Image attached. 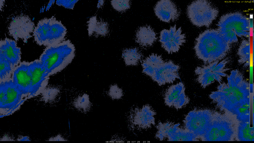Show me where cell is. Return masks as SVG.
<instances>
[{
	"label": "cell",
	"instance_id": "1",
	"mask_svg": "<svg viewBox=\"0 0 254 143\" xmlns=\"http://www.w3.org/2000/svg\"><path fill=\"white\" fill-rule=\"evenodd\" d=\"M227 82H221L209 96L222 109L232 113L238 107L250 103L249 83L237 69L227 76Z\"/></svg>",
	"mask_w": 254,
	"mask_h": 143
},
{
	"label": "cell",
	"instance_id": "2",
	"mask_svg": "<svg viewBox=\"0 0 254 143\" xmlns=\"http://www.w3.org/2000/svg\"><path fill=\"white\" fill-rule=\"evenodd\" d=\"M194 48L197 57L207 64L223 59L230 50V44L217 30L209 29L196 38Z\"/></svg>",
	"mask_w": 254,
	"mask_h": 143
},
{
	"label": "cell",
	"instance_id": "3",
	"mask_svg": "<svg viewBox=\"0 0 254 143\" xmlns=\"http://www.w3.org/2000/svg\"><path fill=\"white\" fill-rule=\"evenodd\" d=\"M75 49L69 40L46 47L40 56L39 61L49 76L60 72L72 61Z\"/></svg>",
	"mask_w": 254,
	"mask_h": 143
},
{
	"label": "cell",
	"instance_id": "4",
	"mask_svg": "<svg viewBox=\"0 0 254 143\" xmlns=\"http://www.w3.org/2000/svg\"><path fill=\"white\" fill-rule=\"evenodd\" d=\"M217 26V30L230 44L237 42L238 37H248L249 36V19L240 12L229 13L222 16Z\"/></svg>",
	"mask_w": 254,
	"mask_h": 143
},
{
	"label": "cell",
	"instance_id": "5",
	"mask_svg": "<svg viewBox=\"0 0 254 143\" xmlns=\"http://www.w3.org/2000/svg\"><path fill=\"white\" fill-rule=\"evenodd\" d=\"M67 29L61 22L54 16L39 20L33 33L34 41L40 46L46 47L65 40Z\"/></svg>",
	"mask_w": 254,
	"mask_h": 143
},
{
	"label": "cell",
	"instance_id": "6",
	"mask_svg": "<svg viewBox=\"0 0 254 143\" xmlns=\"http://www.w3.org/2000/svg\"><path fill=\"white\" fill-rule=\"evenodd\" d=\"M219 113L204 136L203 141H227L236 137L239 123L238 119Z\"/></svg>",
	"mask_w": 254,
	"mask_h": 143
},
{
	"label": "cell",
	"instance_id": "7",
	"mask_svg": "<svg viewBox=\"0 0 254 143\" xmlns=\"http://www.w3.org/2000/svg\"><path fill=\"white\" fill-rule=\"evenodd\" d=\"M217 112L210 110L196 109L189 112L183 120L184 127L202 141L212 124Z\"/></svg>",
	"mask_w": 254,
	"mask_h": 143
},
{
	"label": "cell",
	"instance_id": "8",
	"mask_svg": "<svg viewBox=\"0 0 254 143\" xmlns=\"http://www.w3.org/2000/svg\"><path fill=\"white\" fill-rule=\"evenodd\" d=\"M218 9L206 0L193 1L188 6L187 14L190 21L199 27H209L217 18Z\"/></svg>",
	"mask_w": 254,
	"mask_h": 143
},
{
	"label": "cell",
	"instance_id": "9",
	"mask_svg": "<svg viewBox=\"0 0 254 143\" xmlns=\"http://www.w3.org/2000/svg\"><path fill=\"white\" fill-rule=\"evenodd\" d=\"M228 62L224 59L197 67L195 72L197 75V80L201 86L205 88L216 81L219 84L222 82L223 77L227 75L226 72L230 69L225 68Z\"/></svg>",
	"mask_w": 254,
	"mask_h": 143
},
{
	"label": "cell",
	"instance_id": "10",
	"mask_svg": "<svg viewBox=\"0 0 254 143\" xmlns=\"http://www.w3.org/2000/svg\"><path fill=\"white\" fill-rule=\"evenodd\" d=\"M155 137L160 141L166 139L168 141H197L196 137L179 123L171 122L158 123Z\"/></svg>",
	"mask_w": 254,
	"mask_h": 143
},
{
	"label": "cell",
	"instance_id": "11",
	"mask_svg": "<svg viewBox=\"0 0 254 143\" xmlns=\"http://www.w3.org/2000/svg\"><path fill=\"white\" fill-rule=\"evenodd\" d=\"M35 24L30 17L21 14L13 18L8 27L9 35L17 42L22 40L25 43L33 36Z\"/></svg>",
	"mask_w": 254,
	"mask_h": 143
},
{
	"label": "cell",
	"instance_id": "12",
	"mask_svg": "<svg viewBox=\"0 0 254 143\" xmlns=\"http://www.w3.org/2000/svg\"><path fill=\"white\" fill-rule=\"evenodd\" d=\"M134 109V111L130 113L127 119L131 129L141 131L155 125L156 112L150 106L146 105L142 108Z\"/></svg>",
	"mask_w": 254,
	"mask_h": 143
},
{
	"label": "cell",
	"instance_id": "13",
	"mask_svg": "<svg viewBox=\"0 0 254 143\" xmlns=\"http://www.w3.org/2000/svg\"><path fill=\"white\" fill-rule=\"evenodd\" d=\"M159 38L162 47L169 54L178 52L186 41L185 34L182 33L181 27L177 29L176 25L169 29L161 31Z\"/></svg>",
	"mask_w": 254,
	"mask_h": 143
},
{
	"label": "cell",
	"instance_id": "14",
	"mask_svg": "<svg viewBox=\"0 0 254 143\" xmlns=\"http://www.w3.org/2000/svg\"><path fill=\"white\" fill-rule=\"evenodd\" d=\"M30 63L24 61L21 62L14 68L12 77L13 83L25 97L29 95L31 85Z\"/></svg>",
	"mask_w": 254,
	"mask_h": 143
},
{
	"label": "cell",
	"instance_id": "15",
	"mask_svg": "<svg viewBox=\"0 0 254 143\" xmlns=\"http://www.w3.org/2000/svg\"><path fill=\"white\" fill-rule=\"evenodd\" d=\"M154 10L157 17L162 21L169 23L177 20L180 11L175 4L169 0H161L155 4Z\"/></svg>",
	"mask_w": 254,
	"mask_h": 143
},
{
	"label": "cell",
	"instance_id": "16",
	"mask_svg": "<svg viewBox=\"0 0 254 143\" xmlns=\"http://www.w3.org/2000/svg\"><path fill=\"white\" fill-rule=\"evenodd\" d=\"M29 70L31 77L29 95H33L40 89L43 81L49 75L39 59L30 62Z\"/></svg>",
	"mask_w": 254,
	"mask_h": 143
},
{
	"label": "cell",
	"instance_id": "17",
	"mask_svg": "<svg viewBox=\"0 0 254 143\" xmlns=\"http://www.w3.org/2000/svg\"><path fill=\"white\" fill-rule=\"evenodd\" d=\"M21 54L15 40L6 37L0 40V55L6 59L14 69L21 62Z\"/></svg>",
	"mask_w": 254,
	"mask_h": 143
},
{
	"label": "cell",
	"instance_id": "18",
	"mask_svg": "<svg viewBox=\"0 0 254 143\" xmlns=\"http://www.w3.org/2000/svg\"><path fill=\"white\" fill-rule=\"evenodd\" d=\"M3 82L5 87V97L3 103L0 107L13 108L20 103L25 97L13 83L12 79Z\"/></svg>",
	"mask_w": 254,
	"mask_h": 143
},
{
	"label": "cell",
	"instance_id": "19",
	"mask_svg": "<svg viewBox=\"0 0 254 143\" xmlns=\"http://www.w3.org/2000/svg\"><path fill=\"white\" fill-rule=\"evenodd\" d=\"M157 34L150 26H141L136 30L135 35L136 42L141 47L147 48L152 46L157 39Z\"/></svg>",
	"mask_w": 254,
	"mask_h": 143
},
{
	"label": "cell",
	"instance_id": "20",
	"mask_svg": "<svg viewBox=\"0 0 254 143\" xmlns=\"http://www.w3.org/2000/svg\"><path fill=\"white\" fill-rule=\"evenodd\" d=\"M185 89L184 84L181 82L170 86L166 90L164 94V99L165 105L169 107H172L174 102Z\"/></svg>",
	"mask_w": 254,
	"mask_h": 143
},
{
	"label": "cell",
	"instance_id": "21",
	"mask_svg": "<svg viewBox=\"0 0 254 143\" xmlns=\"http://www.w3.org/2000/svg\"><path fill=\"white\" fill-rule=\"evenodd\" d=\"M122 56L127 65L133 66L137 65L143 56L138 48L133 47L123 50Z\"/></svg>",
	"mask_w": 254,
	"mask_h": 143
},
{
	"label": "cell",
	"instance_id": "22",
	"mask_svg": "<svg viewBox=\"0 0 254 143\" xmlns=\"http://www.w3.org/2000/svg\"><path fill=\"white\" fill-rule=\"evenodd\" d=\"M249 120L241 121L239 124L236 137L240 141H254V128L250 127Z\"/></svg>",
	"mask_w": 254,
	"mask_h": 143
},
{
	"label": "cell",
	"instance_id": "23",
	"mask_svg": "<svg viewBox=\"0 0 254 143\" xmlns=\"http://www.w3.org/2000/svg\"><path fill=\"white\" fill-rule=\"evenodd\" d=\"M237 54L239 58L238 62L240 64H244V67L250 65V43L248 40H244L241 43L238 49Z\"/></svg>",
	"mask_w": 254,
	"mask_h": 143
},
{
	"label": "cell",
	"instance_id": "24",
	"mask_svg": "<svg viewBox=\"0 0 254 143\" xmlns=\"http://www.w3.org/2000/svg\"><path fill=\"white\" fill-rule=\"evenodd\" d=\"M14 68L10 63L3 56L0 55V82L12 79Z\"/></svg>",
	"mask_w": 254,
	"mask_h": 143
},
{
	"label": "cell",
	"instance_id": "25",
	"mask_svg": "<svg viewBox=\"0 0 254 143\" xmlns=\"http://www.w3.org/2000/svg\"><path fill=\"white\" fill-rule=\"evenodd\" d=\"M89 32H95V34L98 36H105L108 34L109 32L108 24L105 21H101L97 22L95 18L94 22H89Z\"/></svg>",
	"mask_w": 254,
	"mask_h": 143
},
{
	"label": "cell",
	"instance_id": "26",
	"mask_svg": "<svg viewBox=\"0 0 254 143\" xmlns=\"http://www.w3.org/2000/svg\"><path fill=\"white\" fill-rule=\"evenodd\" d=\"M73 104L75 107L80 111H88L90 106L89 96L86 94H84L76 99Z\"/></svg>",
	"mask_w": 254,
	"mask_h": 143
},
{
	"label": "cell",
	"instance_id": "27",
	"mask_svg": "<svg viewBox=\"0 0 254 143\" xmlns=\"http://www.w3.org/2000/svg\"><path fill=\"white\" fill-rule=\"evenodd\" d=\"M111 4L113 8L119 12H123L129 9L131 2L129 0H112Z\"/></svg>",
	"mask_w": 254,
	"mask_h": 143
},
{
	"label": "cell",
	"instance_id": "28",
	"mask_svg": "<svg viewBox=\"0 0 254 143\" xmlns=\"http://www.w3.org/2000/svg\"><path fill=\"white\" fill-rule=\"evenodd\" d=\"M108 94L110 97L113 99H120L123 95L122 90L116 84L110 86Z\"/></svg>",
	"mask_w": 254,
	"mask_h": 143
},
{
	"label": "cell",
	"instance_id": "29",
	"mask_svg": "<svg viewBox=\"0 0 254 143\" xmlns=\"http://www.w3.org/2000/svg\"><path fill=\"white\" fill-rule=\"evenodd\" d=\"M78 0H57L56 4L59 6H62L66 8L73 9L75 4Z\"/></svg>",
	"mask_w": 254,
	"mask_h": 143
},
{
	"label": "cell",
	"instance_id": "30",
	"mask_svg": "<svg viewBox=\"0 0 254 143\" xmlns=\"http://www.w3.org/2000/svg\"><path fill=\"white\" fill-rule=\"evenodd\" d=\"M164 76L166 83H172L176 78H179L177 72H166Z\"/></svg>",
	"mask_w": 254,
	"mask_h": 143
},
{
	"label": "cell",
	"instance_id": "31",
	"mask_svg": "<svg viewBox=\"0 0 254 143\" xmlns=\"http://www.w3.org/2000/svg\"><path fill=\"white\" fill-rule=\"evenodd\" d=\"M49 141H66L63 137L60 135H58L56 136L51 138L48 140Z\"/></svg>",
	"mask_w": 254,
	"mask_h": 143
},
{
	"label": "cell",
	"instance_id": "32",
	"mask_svg": "<svg viewBox=\"0 0 254 143\" xmlns=\"http://www.w3.org/2000/svg\"><path fill=\"white\" fill-rule=\"evenodd\" d=\"M18 141H30L29 137L28 136H23L20 137V138L18 139Z\"/></svg>",
	"mask_w": 254,
	"mask_h": 143
},
{
	"label": "cell",
	"instance_id": "33",
	"mask_svg": "<svg viewBox=\"0 0 254 143\" xmlns=\"http://www.w3.org/2000/svg\"><path fill=\"white\" fill-rule=\"evenodd\" d=\"M55 1V0H50L48 3L46 8V10H48L50 7Z\"/></svg>",
	"mask_w": 254,
	"mask_h": 143
}]
</instances>
